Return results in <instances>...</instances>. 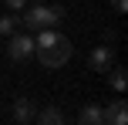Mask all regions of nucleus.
I'll use <instances>...</instances> for the list:
<instances>
[{
  "label": "nucleus",
  "instance_id": "nucleus-1",
  "mask_svg": "<svg viewBox=\"0 0 128 125\" xmlns=\"http://www.w3.org/2000/svg\"><path fill=\"white\" fill-rule=\"evenodd\" d=\"M34 51H37V58H40L44 68H61V64H68V58H71L74 47H71V41L64 37V34H58L54 27H44V31H37Z\"/></svg>",
  "mask_w": 128,
  "mask_h": 125
},
{
  "label": "nucleus",
  "instance_id": "nucleus-2",
  "mask_svg": "<svg viewBox=\"0 0 128 125\" xmlns=\"http://www.w3.org/2000/svg\"><path fill=\"white\" fill-rule=\"evenodd\" d=\"M64 20V7H47V4H37L30 7V10L20 17V24L27 27V31H44V27H54Z\"/></svg>",
  "mask_w": 128,
  "mask_h": 125
},
{
  "label": "nucleus",
  "instance_id": "nucleus-3",
  "mask_svg": "<svg viewBox=\"0 0 128 125\" xmlns=\"http://www.w3.org/2000/svg\"><path fill=\"white\" fill-rule=\"evenodd\" d=\"M34 54V41L27 37V34H10V41H7V58L10 61H27Z\"/></svg>",
  "mask_w": 128,
  "mask_h": 125
},
{
  "label": "nucleus",
  "instance_id": "nucleus-4",
  "mask_svg": "<svg viewBox=\"0 0 128 125\" xmlns=\"http://www.w3.org/2000/svg\"><path fill=\"white\" fill-rule=\"evenodd\" d=\"M101 122H104V125H125V122H128V105H125V98H118V101H111L108 108H101Z\"/></svg>",
  "mask_w": 128,
  "mask_h": 125
},
{
  "label": "nucleus",
  "instance_id": "nucleus-5",
  "mask_svg": "<svg viewBox=\"0 0 128 125\" xmlns=\"http://www.w3.org/2000/svg\"><path fill=\"white\" fill-rule=\"evenodd\" d=\"M111 61H115V54H111V47H108V44H101V47H94V51H91L88 64H91V71L104 74V71L111 68Z\"/></svg>",
  "mask_w": 128,
  "mask_h": 125
},
{
  "label": "nucleus",
  "instance_id": "nucleus-6",
  "mask_svg": "<svg viewBox=\"0 0 128 125\" xmlns=\"http://www.w3.org/2000/svg\"><path fill=\"white\" fill-rule=\"evenodd\" d=\"M14 118H17L20 125L34 122V118H37V108H34V101H30V98H17V101H14Z\"/></svg>",
  "mask_w": 128,
  "mask_h": 125
},
{
  "label": "nucleus",
  "instance_id": "nucleus-7",
  "mask_svg": "<svg viewBox=\"0 0 128 125\" xmlns=\"http://www.w3.org/2000/svg\"><path fill=\"white\" fill-rule=\"evenodd\" d=\"M78 125H101V105H84L81 112H78Z\"/></svg>",
  "mask_w": 128,
  "mask_h": 125
},
{
  "label": "nucleus",
  "instance_id": "nucleus-8",
  "mask_svg": "<svg viewBox=\"0 0 128 125\" xmlns=\"http://www.w3.org/2000/svg\"><path fill=\"white\" fill-rule=\"evenodd\" d=\"M37 125H64V115H61V108H54V105H47L44 112L37 115Z\"/></svg>",
  "mask_w": 128,
  "mask_h": 125
},
{
  "label": "nucleus",
  "instance_id": "nucleus-9",
  "mask_svg": "<svg viewBox=\"0 0 128 125\" xmlns=\"http://www.w3.org/2000/svg\"><path fill=\"white\" fill-rule=\"evenodd\" d=\"M108 81H111V88H115V91H125L128 88V74H125V68H108Z\"/></svg>",
  "mask_w": 128,
  "mask_h": 125
},
{
  "label": "nucleus",
  "instance_id": "nucleus-10",
  "mask_svg": "<svg viewBox=\"0 0 128 125\" xmlns=\"http://www.w3.org/2000/svg\"><path fill=\"white\" fill-rule=\"evenodd\" d=\"M17 27H20V17H0V34L4 37H10V34H17Z\"/></svg>",
  "mask_w": 128,
  "mask_h": 125
},
{
  "label": "nucleus",
  "instance_id": "nucleus-11",
  "mask_svg": "<svg viewBox=\"0 0 128 125\" xmlns=\"http://www.w3.org/2000/svg\"><path fill=\"white\" fill-rule=\"evenodd\" d=\"M4 4H7V10H24L27 0H4Z\"/></svg>",
  "mask_w": 128,
  "mask_h": 125
},
{
  "label": "nucleus",
  "instance_id": "nucleus-12",
  "mask_svg": "<svg viewBox=\"0 0 128 125\" xmlns=\"http://www.w3.org/2000/svg\"><path fill=\"white\" fill-rule=\"evenodd\" d=\"M111 7H115V14H125L128 10V0H111Z\"/></svg>",
  "mask_w": 128,
  "mask_h": 125
},
{
  "label": "nucleus",
  "instance_id": "nucleus-13",
  "mask_svg": "<svg viewBox=\"0 0 128 125\" xmlns=\"http://www.w3.org/2000/svg\"><path fill=\"white\" fill-rule=\"evenodd\" d=\"M34 4H44V0H34Z\"/></svg>",
  "mask_w": 128,
  "mask_h": 125
}]
</instances>
